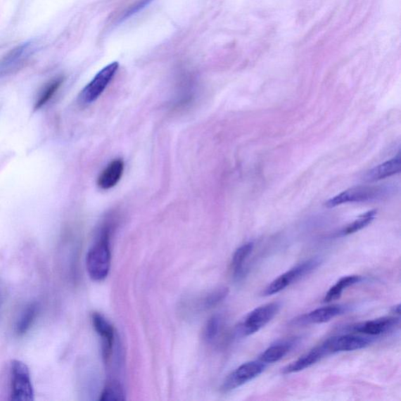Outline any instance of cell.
I'll use <instances>...</instances> for the list:
<instances>
[{
    "label": "cell",
    "instance_id": "18",
    "mask_svg": "<svg viewBox=\"0 0 401 401\" xmlns=\"http://www.w3.org/2000/svg\"><path fill=\"white\" fill-rule=\"evenodd\" d=\"M254 244L248 243L234 252L231 260V271L234 279H240L245 273V267L253 251Z\"/></svg>",
    "mask_w": 401,
    "mask_h": 401
},
{
    "label": "cell",
    "instance_id": "19",
    "mask_svg": "<svg viewBox=\"0 0 401 401\" xmlns=\"http://www.w3.org/2000/svg\"><path fill=\"white\" fill-rule=\"evenodd\" d=\"M362 280V276L358 275L343 276L333 287L329 288L326 295H324V302L330 303L340 299L345 289L357 284Z\"/></svg>",
    "mask_w": 401,
    "mask_h": 401
},
{
    "label": "cell",
    "instance_id": "14",
    "mask_svg": "<svg viewBox=\"0 0 401 401\" xmlns=\"http://www.w3.org/2000/svg\"><path fill=\"white\" fill-rule=\"evenodd\" d=\"M125 168L122 158L114 159L103 170L98 178V185L103 190L113 189L120 181Z\"/></svg>",
    "mask_w": 401,
    "mask_h": 401
},
{
    "label": "cell",
    "instance_id": "4",
    "mask_svg": "<svg viewBox=\"0 0 401 401\" xmlns=\"http://www.w3.org/2000/svg\"><path fill=\"white\" fill-rule=\"evenodd\" d=\"M281 303L274 302L255 308L247 315L241 326V333L245 336L257 333L278 314Z\"/></svg>",
    "mask_w": 401,
    "mask_h": 401
},
{
    "label": "cell",
    "instance_id": "24",
    "mask_svg": "<svg viewBox=\"0 0 401 401\" xmlns=\"http://www.w3.org/2000/svg\"><path fill=\"white\" fill-rule=\"evenodd\" d=\"M228 293H229V291H228L227 288H221L215 290V291L205 296V298L203 300L202 307L210 309L217 306L219 303L226 298Z\"/></svg>",
    "mask_w": 401,
    "mask_h": 401
},
{
    "label": "cell",
    "instance_id": "1",
    "mask_svg": "<svg viewBox=\"0 0 401 401\" xmlns=\"http://www.w3.org/2000/svg\"><path fill=\"white\" fill-rule=\"evenodd\" d=\"M110 230L106 227L99 239L89 250L87 255V272L96 281L105 280L108 275L110 267Z\"/></svg>",
    "mask_w": 401,
    "mask_h": 401
},
{
    "label": "cell",
    "instance_id": "17",
    "mask_svg": "<svg viewBox=\"0 0 401 401\" xmlns=\"http://www.w3.org/2000/svg\"><path fill=\"white\" fill-rule=\"evenodd\" d=\"M64 81V77L58 76V77H55L49 82H47L46 84L40 89L38 93L36 101H34V110H40L45 107L48 103L51 101L60 91L62 85H63Z\"/></svg>",
    "mask_w": 401,
    "mask_h": 401
},
{
    "label": "cell",
    "instance_id": "15",
    "mask_svg": "<svg viewBox=\"0 0 401 401\" xmlns=\"http://www.w3.org/2000/svg\"><path fill=\"white\" fill-rule=\"evenodd\" d=\"M295 344L296 340H288L276 343L262 352L259 358L260 361L265 364L278 362L293 349Z\"/></svg>",
    "mask_w": 401,
    "mask_h": 401
},
{
    "label": "cell",
    "instance_id": "13",
    "mask_svg": "<svg viewBox=\"0 0 401 401\" xmlns=\"http://www.w3.org/2000/svg\"><path fill=\"white\" fill-rule=\"evenodd\" d=\"M329 355L328 352L322 343L314 349L310 350L307 354L303 355L296 361L286 366L283 369V374L288 375L293 373L300 372L313 366L324 357Z\"/></svg>",
    "mask_w": 401,
    "mask_h": 401
},
{
    "label": "cell",
    "instance_id": "3",
    "mask_svg": "<svg viewBox=\"0 0 401 401\" xmlns=\"http://www.w3.org/2000/svg\"><path fill=\"white\" fill-rule=\"evenodd\" d=\"M321 262L322 260L317 258L302 262L301 264L290 269L289 271L274 280L271 284L266 287L265 291L262 292V295L269 296L281 293L293 283L302 279L303 276L313 272L315 269L319 267Z\"/></svg>",
    "mask_w": 401,
    "mask_h": 401
},
{
    "label": "cell",
    "instance_id": "26",
    "mask_svg": "<svg viewBox=\"0 0 401 401\" xmlns=\"http://www.w3.org/2000/svg\"><path fill=\"white\" fill-rule=\"evenodd\" d=\"M3 303V295L1 291H0V307H1Z\"/></svg>",
    "mask_w": 401,
    "mask_h": 401
},
{
    "label": "cell",
    "instance_id": "21",
    "mask_svg": "<svg viewBox=\"0 0 401 401\" xmlns=\"http://www.w3.org/2000/svg\"><path fill=\"white\" fill-rule=\"evenodd\" d=\"M125 391L120 382L113 381L109 382L103 388L100 400L101 401H117L124 400L126 399Z\"/></svg>",
    "mask_w": 401,
    "mask_h": 401
},
{
    "label": "cell",
    "instance_id": "10",
    "mask_svg": "<svg viewBox=\"0 0 401 401\" xmlns=\"http://www.w3.org/2000/svg\"><path fill=\"white\" fill-rule=\"evenodd\" d=\"M399 324V317H384L354 324L350 327V331H355V333L377 336L389 333L398 326Z\"/></svg>",
    "mask_w": 401,
    "mask_h": 401
},
{
    "label": "cell",
    "instance_id": "20",
    "mask_svg": "<svg viewBox=\"0 0 401 401\" xmlns=\"http://www.w3.org/2000/svg\"><path fill=\"white\" fill-rule=\"evenodd\" d=\"M39 314V307L37 303H32L27 307L16 326V334L18 336L25 335L33 326Z\"/></svg>",
    "mask_w": 401,
    "mask_h": 401
},
{
    "label": "cell",
    "instance_id": "8",
    "mask_svg": "<svg viewBox=\"0 0 401 401\" xmlns=\"http://www.w3.org/2000/svg\"><path fill=\"white\" fill-rule=\"evenodd\" d=\"M266 364L260 362H248L239 366L228 376L221 386L224 393L231 392L257 378L265 371Z\"/></svg>",
    "mask_w": 401,
    "mask_h": 401
},
{
    "label": "cell",
    "instance_id": "2",
    "mask_svg": "<svg viewBox=\"0 0 401 401\" xmlns=\"http://www.w3.org/2000/svg\"><path fill=\"white\" fill-rule=\"evenodd\" d=\"M11 400H34L30 369L25 363L18 359H13L11 364Z\"/></svg>",
    "mask_w": 401,
    "mask_h": 401
},
{
    "label": "cell",
    "instance_id": "25",
    "mask_svg": "<svg viewBox=\"0 0 401 401\" xmlns=\"http://www.w3.org/2000/svg\"><path fill=\"white\" fill-rule=\"evenodd\" d=\"M392 312L394 314L400 315V304H398V305H396L395 307H393Z\"/></svg>",
    "mask_w": 401,
    "mask_h": 401
},
{
    "label": "cell",
    "instance_id": "16",
    "mask_svg": "<svg viewBox=\"0 0 401 401\" xmlns=\"http://www.w3.org/2000/svg\"><path fill=\"white\" fill-rule=\"evenodd\" d=\"M400 169L401 158L400 154L398 153L396 157L390 159V160L379 165L376 168L370 170L366 174L365 178L369 182L380 181V179L399 174Z\"/></svg>",
    "mask_w": 401,
    "mask_h": 401
},
{
    "label": "cell",
    "instance_id": "6",
    "mask_svg": "<svg viewBox=\"0 0 401 401\" xmlns=\"http://www.w3.org/2000/svg\"><path fill=\"white\" fill-rule=\"evenodd\" d=\"M386 190L382 186H357L338 193L326 203L328 208L349 203H361L365 200H374L383 196Z\"/></svg>",
    "mask_w": 401,
    "mask_h": 401
},
{
    "label": "cell",
    "instance_id": "22",
    "mask_svg": "<svg viewBox=\"0 0 401 401\" xmlns=\"http://www.w3.org/2000/svg\"><path fill=\"white\" fill-rule=\"evenodd\" d=\"M376 213V210H371L359 216L354 222L344 228L341 231L342 235H350L364 229L374 220Z\"/></svg>",
    "mask_w": 401,
    "mask_h": 401
},
{
    "label": "cell",
    "instance_id": "11",
    "mask_svg": "<svg viewBox=\"0 0 401 401\" xmlns=\"http://www.w3.org/2000/svg\"><path fill=\"white\" fill-rule=\"evenodd\" d=\"M93 326L98 333L102 341V352L103 361L108 363L113 355V345L115 340L114 329L105 317L99 313H94L92 314Z\"/></svg>",
    "mask_w": 401,
    "mask_h": 401
},
{
    "label": "cell",
    "instance_id": "7",
    "mask_svg": "<svg viewBox=\"0 0 401 401\" xmlns=\"http://www.w3.org/2000/svg\"><path fill=\"white\" fill-rule=\"evenodd\" d=\"M33 51L32 45L24 44L15 48L0 58V79L23 70L30 63Z\"/></svg>",
    "mask_w": 401,
    "mask_h": 401
},
{
    "label": "cell",
    "instance_id": "12",
    "mask_svg": "<svg viewBox=\"0 0 401 401\" xmlns=\"http://www.w3.org/2000/svg\"><path fill=\"white\" fill-rule=\"evenodd\" d=\"M347 307L342 305H331L315 309L303 315L295 322L300 324H323L334 319L345 312Z\"/></svg>",
    "mask_w": 401,
    "mask_h": 401
},
{
    "label": "cell",
    "instance_id": "9",
    "mask_svg": "<svg viewBox=\"0 0 401 401\" xmlns=\"http://www.w3.org/2000/svg\"><path fill=\"white\" fill-rule=\"evenodd\" d=\"M371 338L357 334H345L328 338L322 344L328 355L364 349L371 343Z\"/></svg>",
    "mask_w": 401,
    "mask_h": 401
},
{
    "label": "cell",
    "instance_id": "5",
    "mask_svg": "<svg viewBox=\"0 0 401 401\" xmlns=\"http://www.w3.org/2000/svg\"><path fill=\"white\" fill-rule=\"evenodd\" d=\"M117 68L119 64L117 62H113L96 74L80 93L79 101L81 105H89L98 99L113 80Z\"/></svg>",
    "mask_w": 401,
    "mask_h": 401
},
{
    "label": "cell",
    "instance_id": "23",
    "mask_svg": "<svg viewBox=\"0 0 401 401\" xmlns=\"http://www.w3.org/2000/svg\"><path fill=\"white\" fill-rule=\"evenodd\" d=\"M223 320L219 315H215L210 318L207 322L204 329V337L205 340L212 342L217 337L222 327Z\"/></svg>",
    "mask_w": 401,
    "mask_h": 401
}]
</instances>
